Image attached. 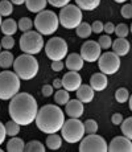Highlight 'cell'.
<instances>
[{
    "label": "cell",
    "instance_id": "ba28073f",
    "mask_svg": "<svg viewBox=\"0 0 132 152\" xmlns=\"http://www.w3.org/2000/svg\"><path fill=\"white\" fill-rule=\"evenodd\" d=\"M82 10L75 4H67L61 8L58 20L65 29H75L82 23Z\"/></svg>",
    "mask_w": 132,
    "mask_h": 152
},
{
    "label": "cell",
    "instance_id": "44dd1931",
    "mask_svg": "<svg viewBox=\"0 0 132 152\" xmlns=\"http://www.w3.org/2000/svg\"><path fill=\"white\" fill-rule=\"evenodd\" d=\"M7 151L8 152H24L25 151V143L23 139L12 136L7 143Z\"/></svg>",
    "mask_w": 132,
    "mask_h": 152
},
{
    "label": "cell",
    "instance_id": "60d3db41",
    "mask_svg": "<svg viewBox=\"0 0 132 152\" xmlns=\"http://www.w3.org/2000/svg\"><path fill=\"white\" fill-rule=\"evenodd\" d=\"M69 1H70V0H48L49 4L53 5V7H55V8L65 7V5L69 4Z\"/></svg>",
    "mask_w": 132,
    "mask_h": 152
},
{
    "label": "cell",
    "instance_id": "f1b7e54d",
    "mask_svg": "<svg viewBox=\"0 0 132 152\" xmlns=\"http://www.w3.org/2000/svg\"><path fill=\"white\" fill-rule=\"evenodd\" d=\"M45 145L39 140H31L25 144V152H45Z\"/></svg>",
    "mask_w": 132,
    "mask_h": 152
},
{
    "label": "cell",
    "instance_id": "d6986e66",
    "mask_svg": "<svg viewBox=\"0 0 132 152\" xmlns=\"http://www.w3.org/2000/svg\"><path fill=\"white\" fill-rule=\"evenodd\" d=\"M75 93H77V98L83 103H90L94 99V94H95L94 89L90 85H81Z\"/></svg>",
    "mask_w": 132,
    "mask_h": 152
},
{
    "label": "cell",
    "instance_id": "ac0fdd59",
    "mask_svg": "<svg viewBox=\"0 0 132 152\" xmlns=\"http://www.w3.org/2000/svg\"><path fill=\"white\" fill-rule=\"evenodd\" d=\"M112 52L116 53L119 57H123V56H127L130 53V49H131V45H130V41L127 39H122V37H118L115 41H112Z\"/></svg>",
    "mask_w": 132,
    "mask_h": 152
},
{
    "label": "cell",
    "instance_id": "816d5d0a",
    "mask_svg": "<svg viewBox=\"0 0 132 152\" xmlns=\"http://www.w3.org/2000/svg\"><path fill=\"white\" fill-rule=\"evenodd\" d=\"M130 31H131V33H132V23H131V28H130Z\"/></svg>",
    "mask_w": 132,
    "mask_h": 152
},
{
    "label": "cell",
    "instance_id": "4316f807",
    "mask_svg": "<svg viewBox=\"0 0 132 152\" xmlns=\"http://www.w3.org/2000/svg\"><path fill=\"white\" fill-rule=\"evenodd\" d=\"M75 33H77V36L81 37V39H89L93 33L91 25L87 24V23H85V21H82L81 24L75 28Z\"/></svg>",
    "mask_w": 132,
    "mask_h": 152
},
{
    "label": "cell",
    "instance_id": "603a6c76",
    "mask_svg": "<svg viewBox=\"0 0 132 152\" xmlns=\"http://www.w3.org/2000/svg\"><path fill=\"white\" fill-rule=\"evenodd\" d=\"M46 147L49 150H53V151H57L61 148L62 145V136H60L57 132L54 134H48V138H46Z\"/></svg>",
    "mask_w": 132,
    "mask_h": 152
},
{
    "label": "cell",
    "instance_id": "7bdbcfd3",
    "mask_svg": "<svg viewBox=\"0 0 132 152\" xmlns=\"http://www.w3.org/2000/svg\"><path fill=\"white\" fill-rule=\"evenodd\" d=\"M111 122H112V124H115V126H120L123 122V115L120 113H115L112 116H111Z\"/></svg>",
    "mask_w": 132,
    "mask_h": 152
},
{
    "label": "cell",
    "instance_id": "7a4b0ae2",
    "mask_svg": "<svg viewBox=\"0 0 132 152\" xmlns=\"http://www.w3.org/2000/svg\"><path fill=\"white\" fill-rule=\"evenodd\" d=\"M65 121V113L60 107L55 104H45L37 113L36 126L41 132L48 135L61 131Z\"/></svg>",
    "mask_w": 132,
    "mask_h": 152
},
{
    "label": "cell",
    "instance_id": "d4e9b609",
    "mask_svg": "<svg viewBox=\"0 0 132 152\" xmlns=\"http://www.w3.org/2000/svg\"><path fill=\"white\" fill-rule=\"evenodd\" d=\"M75 3L82 11H94L99 7L101 0H75Z\"/></svg>",
    "mask_w": 132,
    "mask_h": 152
},
{
    "label": "cell",
    "instance_id": "f907efd6",
    "mask_svg": "<svg viewBox=\"0 0 132 152\" xmlns=\"http://www.w3.org/2000/svg\"><path fill=\"white\" fill-rule=\"evenodd\" d=\"M1 17H3V16H1V15H0V27H1V23H3V20H1Z\"/></svg>",
    "mask_w": 132,
    "mask_h": 152
},
{
    "label": "cell",
    "instance_id": "4dcf8cb0",
    "mask_svg": "<svg viewBox=\"0 0 132 152\" xmlns=\"http://www.w3.org/2000/svg\"><path fill=\"white\" fill-rule=\"evenodd\" d=\"M13 12V4L11 0H1L0 1V15L3 17L11 16V13Z\"/></svg>",
    "mask_w": 132,
    "mask_h": 152
},
{
    "label": "cell",
    "instance_id": "ab89813d",
    "mask_svg": "<svg viewBox=\"0 0 132 152\" xmlns=\"http://www.w3.org/2000/svg\"><path fill=\"white\" fill-rule=\"evenodd\" d=\"M41 93H42V95L45 98L52 97L53 93H54V87H53V85H44L42 89H41Z\"/></svg>",
    "mask_w": 132,
    "mask_h": 152
},
{
    "label": "cell",
    "instance_id": "7402d4cb",
    "mask_svg": "<svg viewBox=\"0 0 132 152\" xmlns=\"http://www.w3.org/2000/svg\"><path fill=\"white\" fill-rule=\"evenodd\" d=\"M0 29H1V33L3 34H7V36H13V34L17 32L19 27H17V23L13 19H5L4 21L1 23V27H0Z\"/></svg>",
    "mask_w": 132,
    "mask_h": 152
},
{
    "label": "cell",
    "instance_id": "ffe728a7",
    "mask_svg": "<svg viewBox=\"0 0 132 152\" xmlns=\"http://www.w3.org/2000/svg\"><path fill=\"white\" fill-rule=\"evenodd\" d=\"M46 4H48V0H25L26 10L32 13H39L46 10Z\"/></svg>",
    "mask_w": 132,
    "mask_h": 152
},
{
    "label": "cell",
    "instance_id": "8d00e7d4",
    "mask_svg": "<svg viewBox=\"0 0 132 152\" xmlns=\"http://www.w3.org/2000/svg\"><path fill=\"white\" fill-rule=\"evenodd\" d=\"M0 42H1V48L4 49V50H11V49L15 46L13 36H7V34H4Z\"/></svg>",
    "mask_w": 132,
    "mask_h": 152
},
{
    "label": "cell",
    "instance_id": "836d02e7",
    "mask_svg": "<svg viewBox=\"0 0 132 152\" xmlns=\"http://www.w3.org/2000/svg\"><path fill=\"white\" fill-rule=\"evenodd\" d=\"M114 33H115L118 37L125 39V37L128 36V33H130V28H128L127 24H124V23H120V24L115 25V32H114Z\"/></svg>",
    "mask_w": 132,
    "mask_h": 152
},
{
    "label": "cell",
    "instance_id": "11a10c76",
    "mask_svg": "<svg viewBox=\"0 0 132 152\" xmlns=\"http://www.w3.org/2000/svg\"><path fill=\"white\" fill-rule=\"evenodd\" d=\"M131 4H132V0H131Z\"/></svg>",
    "mask_w": 132,
    "mask_h": 152
},
{
    "label": "cell",
    "instance_id": "2e32d148",
    "mask_svg": "<svg viewBox=\"0 0 132 152\" xmlns=\"http://www.w3.org/2000/svg\"><path fill=\"white\" fill-rule=\"evenodd\" d=\"M90 86L94 89V91H103L108 86V77L104 73H95L90 78Z\"/></svg>",
    "mask_w": 132,
    "mask_h": 152
},
{
    "label": "cell",
    "instance_id": "8fae6325",
    "mask_svg": "<svg viewBox=\"0 0 132 152\" xmlns=\"http://www.w3.org/2000/svg\"><path fill=\"white\" fill-rule=\"evenodd\" d=\"M120 57L114 52H106L102 53L101 57L98 60V65H99V70L102 73H104L106 75H112L116 74L120 69Z\"/></svg>",
    "mask_w": 132,
    "mask_h": 152
},
{
    "label": "cell",
    "instance_id": "e0dca14e",
    "mask_svg": "<svg viewBox=\"0 0 132 152\" xmlns=\"http://www.w3.org/2000/svg\"><path fill=\"white\" fill-rule=\"evenodd\" d=\"M83 58H82L81 54L78 53H70L66 56V68L69 70H73V72H79L82 68H83Z\"/></svg>",
    "mask_w": 132,
    "mask_h": 152
},
{
    "label": "cell",
    "instance_id": "74e56055",
    "mask_svg": "<svg viewBox=\"0 0 132 152\" xmlns=\"http://www.w3.org/2000/svg\"><path fill=\"white\" fill-rule=\"evenodd\" d=\"M120 13L124 19H132V4L131 3H125L123 4L122 10H120Z\"/></svg>",
    "mask_w": 132,
    "mask_h": 152
},
{
    "label": "cell",
    "instance_id": "8992f818",
    "mask_svg": "<svg viewBox=\"0 0 132 152\" xmlns=\"http://www.w3.org/2000/svg\"><path fill=\"white\" fill-rule=\"evenodd\" d=\"M85 134V124L83 122L79 121V118H69L65 121L62 128H61V136L63 140H66L70 144H75V143L81 142L83 139Z\"/></svg>",
    "mask_w": 132,
    "mask_h": 152
},
{
    "label": "cell",
    "instance_id": "f35d334b",
    "mask_svg": "<svg viewBox=\"0 0 132 152\" xmlns=\"http://www.w3.org/2000/svg\"><path fill=\"white\" fill-rule=\"evenodd\" d=\"M103 27H104V24H103L102 21H99V20L94 21L93 24H91V31H93V33H96V34L102 33V32H103Z\"/></svg>",
    "mask_w": 132,
    "mask_h": 152
},
{
    "label": "cell",
    "instance_id": "3957f363",
    "mask_svg": "<svg viewBox=\"0 0 132 152\" xmlns=\"http://www.w3.org/2000/svg\"><path fill=\"white\" fill-rule=\"evenodd\" d=\"M40 65L39 61L36 60V57L32 54H21L17 58H15L13 62V70L20 80L29 81L32 78H34L39 73Z\"/></svg>",
    "mask_w": 132,
    "mask_h": 152
},
{
    "label": "cell",
    "instance_id": "9a60e30c",
    "mask_svg": "<svg viewBox=\"0 0 132 152\" xmlns=\"http://www.w3.org/2000/svg\"><path fill=\"white\" fill-rule=\"evenodd\" d=\"M83 102H81L79 99H70L69 102L65 104V113L69 118H81L83 115L85 106Z\"/></svg>",
    "mask_w": 132,
    "mask_h": 152
},
{
    "label": "cell",
    "instance_id": "f5cc1de1",
    "mask_svg": "<svg viewBox=\"0 0 132 152\" xmlns=\"http://www.w3.org/2000/svg\"><path fill=\"white\" fill-rule=\"evenodd\" d=\"M0 52H1V42H0Z\"/></svg>",
    "mask_w": 132,
    "mask_h": 152
},
{
    "label": "cell",
    "instance_id": "f6af8a7d",
    "mask_svg": "<svg viewBox=\"0 0 132 152\" xmlns=\"http://www.w3.org/2000/svg\"><path fill=\"white\" fill-rule=\"evenodd\" d=\"M5 136H7V132H5V126L0 122V145H1L3 142L5 140Z\"/></svg>",
    "mask_w": 132,
    "mask_h": 152
},
{
    "label": "cell",
    "instance_id": "7dc6e473",
    "mask_svg": "<svg viewBox=\"0 0 132 152\" xmlns=\"http://www.w3.org/2000/svg\"><path fill=\"white\" fill-rule=\"evenodd\" d=\"M12 1V4H15V5H23L25 3V0H11Z\"/></svg>",
    "mask_w": 132,
    "mask_h": 152
},
{
    "label": "cell",
    "instance_id": "83f0119b",
    "mask_svg": "<svg viewBox=\"0 0 132 152\" xmlns=\"http://www.w3.org/2000/svg\"><path fill=\"white\" fill-rule=\"evenodd\" d=\"M5 126V132H7V136H9V138H12V136H17L20 132V126L19 123H16L15 121L11 119L9 122H7V123L4 124Z\"/></svg>",
    "mask_w": 132,
    "mask_h": 152
},
{
    "label": "cell",
    "instance_id": "5b68a950",
    "mask_svg": "<svg viewBox=\"0 0 132 152\" xmlns=\"http://www.w3.org/2000/svg\"><path fill=\"white\" fill-rule=\"evenodd\" d=\"M33 24L36 31L42 36H50L54 32H57L60 20H58V16L53 11L44 10L37 13V16L34 17Z\"/></svg>",
    "mask_w": 132,
    "mask_h": 152
},
{
    "label": "cell",
    "instance_id": "52a82bcc",
    "mask_svg": "<svg viewBox=\"0 0 132 152\" xmlns=\"http://www.w3.org/2000/svg\"><path fill=\"white\" fill-rule=\"evenodd\" d=\"M19 44H20V49H21L23 53L32 54V56L39 54L44 49V46H45L42 34L39 33L37 31L24 32L21 34V37H20Z\"/></svg>",
    "mask_w": 132,
    "mask_h": 152
},
{
    "label": "cell",
    "instance_id": "d590c367",
    "mask_svg": "<svg viewBox=\"0 0 132 152\" xmlns=\"http://www.w3.org/2000/svg\"><path fill=\"white\" fill-rule=\"evenodd\" d=\"M98 44L101 45L102 49L108 50V49L112 46V40H111L110 34H102V36L99 37V40H98Z\"/></svg>",
    "mask_w": 132,
    "mask_h": 152
},
{
    "label": "cell",
    "instance_id": "5bb4252c",
    "mask_svg": "<svg viewBox=\"0 0 132 152\" xmlns=\"http://www.w3.org/2000/svg\"><path fill=\"white\" fill-rule=\"evenodd\" d=\"M110 152H132V140L123 136H115L108 144Z\"/></svg>",
    "mask_w": 132,
    "mask_h": 152
},
{
    "label": "cell",
    "instance_id": "9f6ffc18",
    "mask_svg": "<svg viewBox=\"0 0 132 152\" xmlns=\"http://www.w3.org/2000/svg\"><path fill=\"white\" fill-rule=\"evenodd\" d=\"M0 69H1V68H0Z\"/></svg>",
    "mask_w": 132,
    "mask_h": 152
},
{
    "label": "cell",
    "instance_id": "1f68e13d",
    "mask_svg": "<svg viewBox=\"0 0 132 152\" xmlns=\"http://www.w3.org/2000/svg\"><path fill=\"white\" fill-rule=\"evenodd\" d=\"M115 99L118 103H125V102H128V99H130V93H128V90L125 89V87H119L115 91Z\"/></svg>",
    "mask_w": 132,
    "mask_h": 152
},
{
    "label": "cell",
    "instance_id": "681fc988",
    "mask_svg": "<svg viewBox=\"0 0 132 152\" xmlns=\"http://www.w3.org/2000/svg\"><path fill=\"white\" fill-rule=\"evenodd\" d=\"M114 1H115V3H125L127 0H114Z\"/></svg>",
    "mask_w": 132,
    "mask_h": 152
},
{
    "label": "cell",
    "instance_id": "6da1fadb",
    "mask_svg": "<svg viewBox=\"0 0 132 152\" xmlns=\"http://www.w3.org/2000/svg\"><path fill=\"white\" fill-rule=\"evenodd\" d=\"M8 113L12 121L20 126H29L36 121L39 113V104L33 95L29 93H17L11 99Z\"/></svg>",
    "mask_w": 132,
    "mask_h": 152
},
{
    "label": "cell",
    "instance_id": "30bf717a",
    "mask_svg": "<svg viewBox=\"0 0 132 152\" xmlns=\"http://www.w3.org/2000/svg\"><path fill=\"white\" fill-rule=\"evenodd\" d=\"M81 152H107L108 144L107 142L98 134H87L79 143Z\"/></svg>",
    "mask_w": 132,
    "mask_h": 152
},
{
    "label": "cell",
    "instance_id": "d6a6232c",
    "mask_svg": "<svg viewBox=\"0 0 132 152\" xmlns=\"http://www.w3.org/2000/svg\"><path fill=\"white\" fill-rule=\"evenodd\" d=\"M17 27L21 32H28L32 31L33 28V21H32L29 17H21V19L17 21Z\"/></svg>",
    "mask_w": 132,
    "mask_h": 152
},
{
    "label": "cell",
    "instance_id": "b9f144b4",
    "mask_svg": "<svg viewBox=\"0 0 132 152\" xmlns=\"http://www.w3.org/2000/svg\"><path fill=\"white\" fill-rule=\"evenodd\" d=\"M52 70L53 72H62L65 68V62L62 61H52Z\"/></svg>",
    "mask_w": 132,
    "mask_h": 152
},
{
    "label": "cell",
    "instance_id": "277c9868",
    "mask_svg": "<svg viewBox=\"0 0 132 152\" xmlns=\"http://www.w3.org/2000/svg\"><path fill=\"white\" fill-rule=\"evenodd\" d=\"M20 78L15 72H0V99L11 101L20 90Z\"/></svg>",
    "mask_w": 132,
    "mask_h": 152
},
{
    "label": "cell",
    "instance_id": "e575fe53",
    "mask_svg": "<svg viewBox=\"0 0 132 152\" xmlns=\"http://www.w3.org/2000/svg\"><path fill=\"white\" fill-rule=\"evenodd\" d=\"M85 124V131H86V134H96V131H98V122L94 121V119H87V121L83 122Z\"/></svg>",
    "mask_w": 132,
    "mask_h": 152
},
{
    "label": "cell",
    "instance_id": "cb8c5ba5",
    "mask_svg": "<svg viewBox=\"0 0 132 152\" xmlns=\"http://www.w3.org/2000/svg\"><path fill=\"white\" fill-rule=\"evenodd\" d=\"M13 62H15L13 54L9 50L0 52V68L1 69H9L11 66H13Z\"/></svg>",
    "mask_w": 132,
    "mask_h": 152
},
{
    "label": "cell",
    "instance_id": "9c48e42d",
    "mask_svg": "<svg viewBox=\"0 0 132 152\" xmlns=\"http://www.w3.org/2000/svg\"><path fill=\"white\" fill-rule=\"evenodd\" d=\"M46 57L52 61H62L67 54V44L62 37H52L45 44Z\"/></svg>",
    "mask_w": 132,
    "mask_h": 152
},
{
    "label": "cell",
    "instance_id": "4fadbf2b",
    "mask_svg": "<svg viewBox=\"0 0 132 152\" xmlns=\"http://www.w3.org/2000/svg\"><path fill=\"white\" fill-rule=\"evenodd\" d=\"M81 85H82V78H81V75L78 74V72L69 70L62 77V87L65 90H67L69 93L77 91Z\"/></svg>",
    "mask_w": 132,
    "mask_h": 152
},
{
    "label": "cell",
    "instance_id": "f546056e",
    "mask_svg": "<svg viewBox=\"0 0 132 152\" xmlns=\"http://www.w3.org/2000/svg\"><path fill=\"white\" fill-rule=\"evenodd\" d=\"M120 128H122V134L125 136V138L132 140V116L127 119H123L122 124H120Z\"/></svg>",
    "mask_w": 132,
    "mask_h": 152
},
{
    "label": "cell",
    "instance_id": "db71d44e",
    "mask_svg": "<svg viewBox=\"0 0 132 152\" xmlns=\"http://www.w3.org/2000/svg\"><path fill=\"white\" fill-rule=\"evenodd\" d=\"M0 152H3V148H0Z\"/></svg>",
    "mask_w": 132,
    "mask_h": 152
},
{
    "label": "cell",
    "instance_id": "ee69618b",
    "mask_svg": "<svg viewBox=\"0 0 132 152\" xmlns=\"http://www.w3.org/2000/svg\"><path fill=\"white\" fill-rule=\"evenodd\" d=\"M103 32H106V34H112L115 32V25L112 23H106L103 27Z\"/></svg>",
    "mask_w": 132,
    "mask_h": 152
},
{
    "label": "cell",
    "instance_id": "7c38bea8",
    "mask_svg": "<svg viewBox=\"0 0 132 152\" xmlns=\"http://www.w3.org/2000/svg\"><path fill=\"white\" fill-rule=\"evenodd\" d=\"M79 54L82 56L83 61H86V62H96L102 54V48L98 44V41L89 40V41L83 42Z\"/></svg>",
    "mask_w": 132,
    "mask_h": 152
},
{
    "label": "cell",
    "instance_id": "c3c4849f",
    "mask_svg": "<svg viewBox=\"0 0 132 152\" xmlns=\"http://www.w3.org/2000/svg\"><path fill=\"white\" fill-rule=\"evenodd\" d=\"M128 101H130V110L132 111V94L130 95V99H128Z\"/></svg>",
    "mask_w": 132,
    "mask_h": 152
},
{
    "label": "cell",
    "instance_id": "484cf974",
    "mask_svg": "<svg viewBox=\"0 0 132 152\" xmlns=\"http://www.w3.org/2000/svg\"><path fill=\"white\" fill-rule=\"evenodd\" d=\"M69 101H70V95H69V91H67V90L58 89L57 91H55V95H54L55 104H58V106H65Z\"/></svg>",
    "mask_w": 132,
    "mask_h": 152
},
{
    "label": "cell",
    "instance_id": "bcb514c9",
    "mask_svg": "<svg viewBox=\"0 0 132 152\" xmlns=\"http://www.w3.org/2000/svg\"><path fill=\"white\" fill-rule=\"evenodd\" d=\"M53 87H54V89H62V80H58V78H55L54 81H53Z\"/></svg>",
    "mask_w": 132,
    "mask_h": 152
}]
</instances>
